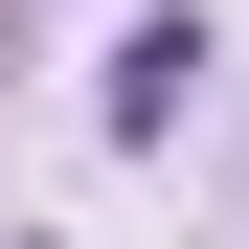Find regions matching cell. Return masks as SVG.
<instances>
[{"label":"cell","mask_w":249,"mask_h":249,"mask_svg":"<svg viewBox=\"0 0 249 249\" xmlns=\"http://www.w3.org/2000/svg\"><path fill=\"white\" fill-rule=\"evenodd\" d=\"M181 91H204V23H181V0H159V23H113V91H91V113H113L136 159L181 136Z\"/></svg>","instance_id":"cell-1"}]
</instances>
